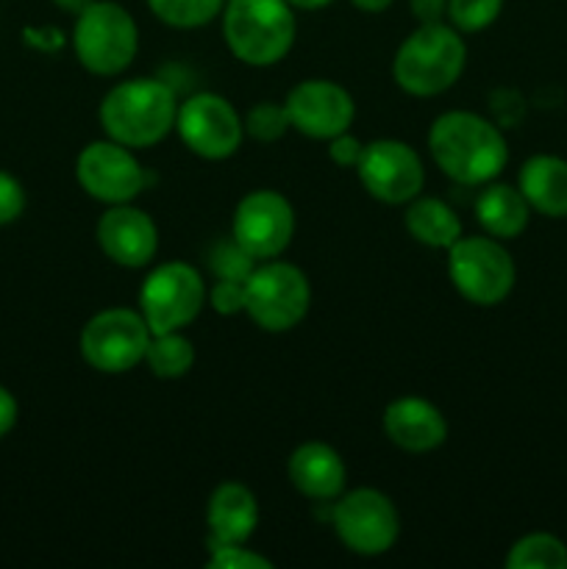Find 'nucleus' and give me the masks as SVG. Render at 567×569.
<instances>
[{
	"instance_id": "f8f14e48",
	"label": "nucleus",
	"mask_w": 567,
	"mask_h": 569,
	"mask_svg": "<svg viewBox=\"0 0 567 569\" xmlns=\"http://www.w3.org/2000/svg\"><path fill=\"white\" fill-rule=\"evenodd\" d=\"M365 192L384 206H406L426 187V167L420 153L404 139L367 142L356 164Z\"/></svg>"
},
{
	"instance_id": "9d476101",
	"label": "nucleus",
	"mask_w": 567,
	"mask_h": 569,
	"mask_svg": "<svg viewBox=\"0 0 567 569\" xmlns=\"http://www.w3.org/2000/svg\"><path fill=\"white\" fill-rule=\"evenodd\" d=\"M150 342V328L139 309L111 306L89 317L81 328L78 350L81 359L103 376H122L145 365V350Z\"/></svg>"
},
{
	"instance_id": "473e14b6",
	"label": "nucleus",
	"mask_w": 567,
	"mask_h": 569,
	"mask_svg": "<svg viewBox=\"0 0 567 569\" xmlns=\"http://www.w3.org/2000/svg\"><path fill=\"white\" fill-rule=\"evenodd\" d=\"M409 11L417 26L426 22H442L448 14V0H409Z\"/></svg>"
},
{
	"instance_id": "39448f33",
	"label": "nucleus",
	"mask_w": 567,
	"mask_h": 569,
	"mask_svg": "<svg viewBox=\"0 0 567 569\" xmlns=\"http://www.w3.org/2000/svg\"><path fill=\"white\" fill-rule=\"evenodd\" d=\"M72 50L78 64L92 76H120L139 53L137 20L117 0H92L81 14H76Z\"/></svg>"
},
{
	"instance_id": "0eeeda50",
	"label": "nucleus",
	"mask_w": 567,
	"mask_h": 569,
	"mask_svg": "<svg viewBox=\"0 0 567 569\" xmlns=\"http://www.w3.org/2000/svg\"><path fill=\"white\" fill-rule=\"evenodd\" d=\"M448 278L467 303L493 309L515 289L517 267L504 239L461 233L448 248Z\"/></svg>"
},
{
	"instance_id": "9b49d317",
	"label": "nucleus",
	"mask_w": 567,
	"mask_h": 569,
	"mask_svg": "<svg viewBox=\"0 0 567 569\" xmlns=\"http://www.w3.org/2000/svg\"><path fill=\"white\" fill-rule=\"evenodd\" d=\"M176 133L189 153L206 161H226L242 148L245 122L228 98L198 92L178 103Z\"/></svg>"
},
{
	"instance_id": "f03ea898",
	"label": "nucleus",
	"mask_w": 567,
	"mask_h": 569,
	"mask_svg": "<svg viewBox=\"0 0 567 569\" xmlns=\"http://www.w3.org/2000/svg\"><path fill=\"white\" fill-rule=\"evenodd\" d=\"M176 92L159 78H128L115 83L98 106V122L106 137L133 150L165 142L176 131Z\"/></svg>"
},
{
	"instance_id": "6e6552de",
	"label": "nucleus",
	"mask_w": 567,
	"mask_h": 569,
	"mask_svg": "<svg viewBox=\"0 0 567 569\" xmlns=\"http://www.w3.org/2000/svg\"><path fill=\"white\" fill-rule=\"evenodd\" d=\"M203 276L187 261H165L145 276L139 287V315L150 333L187 331L206 306Z\"/></svg>"
},
{
	"instance_id": "c85d7f7f",
	"label": "nucleus",
	"mask_w": 567,
	"mask_h": 569,
	"mask_svg": "<svg viewBox=\"0 0 567 569\" xmlns=\"http://www.w3.org/2000/svg\"><path fill=\"white\" fill-rule=\"evenodd\" d=\"M209 569H272V561L259 550L248 548V542H209Z\"/></svg>"
},
{
	"instance_id": "e433bc0d",
	"label": "nucleus",
	"mask_w": 567,
	"mask_h": 569,
	"mask_svg": "<svg viewBox=\"0 0 567 569\" xmlns=\"http://www.w3.org/2000/svg\"><path fill=\"white\" fill-rule=\"evenodd\" d=\"M295 11H320L326 6H331L334 0H287Z\"/></svg>"
},
{
	"instance_id": "cd10ccee",
	"label": "nucleus",
	"mask_w": 567,
	"mask_h": 569,
	"mask_svg": "<svg viewBox=\"0 0 567 569\" xmlns=\"http://www.w3.org/2000/svg\"><path fill=\"white\" fill-rule=\"evenodd\" d=\"M259 261L237 242V239H226L217 242L209 253V267L215 278H226V281H248L250 272L256 270Z\"/></svg>"
},
{
	"instance_id": "423d86ee",
	"label": "nucleus",
	"mask_w": 567,
	"mask_h": 569,
	"mask_svg": "<svg viewBox=\"0 0 567 569\" xmlns=\"http://www.w3.org/2000/svg\"><path fill=\"white\" fill-rule=\"evenodd\" d=\"M311 309V281L298 264L267 259L245 281V315L267 333H287L306 320Z\"/></svg>"
},
{
	"instance_id": "dca6fc26",
	"label": "nucleus",
	"mask_w": 567,
	"mask_h": 569,
	"mask_svg": "<svg viewBox=\"0 0 567 569\" xmlns=\"http://www.w3.org/2000/svg\"><path fill=\"white\" fill-rule=\"evenodd\" d=\"M94 239L106 259L126 270L148 267L159 250V228L153 217L133 203L109 206L94 226Z\"/></svg>"
},
{
	"instance_id": "1a4fd4ad",
	"label": "nucleus",
	"mask_w": 567,
	"mask_h": 569,
	"mask_svg": "<svg viewBox=\"0 0 567 569\" xmlns=\"http://www.w3.org/2000/svg\"><path fill=\"white\" fill-rule=\"evenodd\" d=\"M331 526L339 542L356 556L376 559L389 553L400 537L398 506L381 489L359 487L331 503Z\"/></svg>"
},
{
	"instance_id": "c756f323",
	"label": "nucleus",
	"mask_w": 567,
	"mask_h": 569,
	"mask_svg": "<svg viewBox=\"0 0 567 569\" xmlns=\"http://www.w3.org/2000/svg\"><path fill=\"white\" fill-rule=\"evenodd\" d=\"M206 303L222 317L245 315V281H226V278H217L215 287L206 295Z\"/></svg>"
},
{
	"instance_id": "72a5a7b5",
	"label": "nucleus",
	"mask_w": 567,
	"mask_h": 569,
	"mask_svg": "<svg viewBox=\"0 0 567 569\" xmlns=\"http://www.w3.org/2000/svg\"><path fill=\"white\" fill-rule=\"evenodd\" d=\"M17 417H20L17 398L3 387V383H0V439L9 437L11 428L17 426Z\"/></svg>"
},
{
	"instance_id": "aec40b11",
	"label": "nucleus",
	"mask_w": 567,
	"mask_h": 569,
	"mask_svg": "<svg viewBox=\"0 0 567 569\" xmlns=\"http://www.w3.org/2000/svg\"><path fill=\"white\" fill-rule=\"evenodd\" d=\"M517 189L528 200L531 211L548 220L567 217V159L554 153H537L523 161Z\"/></svg>"
},
{
	"instance_id": "2f4dec72",
	"label": "nucleus",
	"mask_w": 567,
	"mask_h": 569,
	"mask_svg": "<svg viewBox=\"0 0 567 569\" xmlns=\"http://www.w3.org/2000/svg\"><path fill=\"white\" fill-rule=\"evenodd\" d=\"M361 150H365V142L359 137H354L350 131H342L328 139V159L337 167H342V170H356V164L361 159Z\"/></svg>"
},
{
	"instance_id": "2eb2a0df",
	"label": "nucleus",
	"mask_w": 567,
	"mask_h": 569,
	"mask_svg": "<svg viewBox=\"0 0 567 569\" xmlns=\"http://www.w3.org/2000/svg\"><path fill=\"white\" fill-rule=\"evenodd\" d=\"M287 114L292 131L304 137L328 142L337 133L350 131L356 120V100L342 83L328 81V78H306L289 89Z\"/></svg>"
},
{
	"instance_id": "7c9ffc66",
	"label": "nucleus",
	"mask_w": 567,
	"mask_h": 569,
	"mask_svg": "<svg viewBox=\"0 0 567 569\" xmlns=\"http://www.w3.org/2000/svg\"><path fill=\"white\" fill-rule=\"evenodd\" d=\"M26 189L11 172L0 170V226H11L26 211Z\"/></svg>"
},
{
	"instance_id": "6ab92c4d",
	"label": "nucleus",
	"mask_w": 567,
	"mask_h": 569,
	"mask_svg": "<svg viewBox=\"0 0 567 569\" xmlns=\"http://www.w3.org/2000/svg\"><path fill=\"white\" fill-rule=\"evenodd\" d=\"M259 526V500L242 481H226L209 495L206 528L209 542H250Z\"/></svg>"
},
{
	"instance_id": "c9c22d12",
	"label": "nucleus",
	"mask_w": 567,
	"mask_h": 569,
	"mask_svg": "<svg viewBox=\"0 0 567 569\" xmlns=\"http://www.w3.org/2000/svg\"><path fill=\"white\" fill-rule=\"evenodd\" d=\"M92 3V0H53V6L56 9H61V11H67V14H81L83 9H87V6Z\"/></svg>"
},
{
	"instance_id": "a878e982",
	"label": "nucleus",
	"mask_w": 567,
	"mask_h": 569,
	"mask_svg": "<svg viewBox=\"0 0 567 569\" xmlns=\"http://www.w3.org/2000/svg\"><path fill=\"white\" fill-rule=\"evenodd\" d=\"M245 122V137L256 139V142H278V139L287 137V131H292L289 126L287 106L276 103V100H261V103L250 106L248 114L242 117Z\"/></svg>"
},
{
	"instance_id": "4be33fe9",
	"label": "nucleus",
	"mask_w": 567,
	"mask_h": 569,
	"mask_svg": "<svg viewBox=\"0 0 567 569\" xmlns=\"http://www.w3.org/2000/svg\"><path fill=\"white\" fill-rule=\"evenodd\" d=\"M404 226L415 242L434 250H448L461 237V222L456 211L445 200L417 194L411 203H406Z\"/></svg>"
},
{
	"instance_id": "393cba45",
	"label": "nucleus",
	"mask_w": 567,
	"mask_h": 569,
	"mask_svg": "<svg viewBox=\"0 0 567 569\" xmlns=\"http://www.w3.org/2000/svg\"><path fill=\"white\" fill-rule=\"evenodd\" d=\"M226 0H148V9L165 26L192 31L215 22L222 14Z\"/></svg>"
},
{
	"instance_id": "b1692460",
	"label": "nucleus",
	"mask_w": 567,
	"mask_h": 569,
	"mask_svg": "<svg viewBox=\"0 0 567 569\" xmlns=\"http://www.w3.org/2000/svg\"><path fill=\"white\" fill-rule=\"evenodd\" d=\"M504 565L509 569H567V545L548 531L526 533L511 545Z\"/></svg>"
},
{
	"instance_id": "20e7f679",
	"label": "nucleus",
	"mask_w": 567,
	"mask_h": 569,
	"mask_svg": "<svg viewBox=\"0 0 567 569\" xmlns=\"http://www.w3.org/2000/svg\"><path fill=\"white\" fill-rule=\"evenodd\" d=\"M220 22L231 56L248 67L278 64L298 37L295 9L287 0H226Z\"/></svg>"
},
{
	"instance_id": "bb28decb",
	"label": "nucleus",
	"mask_w": 567,
	"mask_h": 569,
	"mask_svg": "<svg viewBox=\"0 0 567 569\" xmlns=\"http://www.w3.org/2000/svg\"><path fill=\"white\" fill-rule=\"evenodd\" d=\"M504 11V0H448V22L459 33L487 31Z\"/></svg>"
},
{
	"instance_id": "f3484780",
	"label": "nucleus",
	"mask_w": 567,
	"mask_h": 569,
	"mask_svg": "<svg viewBox=\"0 0 567 569\" xmlns=\"http://www.w3.org/2000/svg\"><path fill=\"white\" fill-rule=\"evenodd\" d=\"M384 433L404 453H431L448 439V420L431 400L404 395L384 409Z\"/></svg>"
},
{
	"instance_id": "412c9836",
	"label": "nucleus",
	"mask_w": 567,
	"mask_h": 569,
	"mask_svg": "<svg viewBox=\"0 0 567 569\" xmlns=\"http://www.w3.org/2000/svg\"><path fill=\"white\" fill-rule=\"evenodd\" d=\"M528 220H531V206L520 189L498 181L484 183L476 198V222L484 233L509 242L526 231Z\"/></svg>"
},
{
	"instance_id": "7ed1b4c3",
	"label": "nucleus",
	"mask_w": 567,
	"mask_h": 569,
	"mask_svg": "<svg viewBox=\"0 0 567 569\" xmlns=\"http://www.w3.org/2000/svg\"><path fill=\"white\" fill-rule=\"evenodd\" d=\"M465 67V37L445 20L426 22L398 44L392 59V78L411 98H437L459 81Z\"/></svg>"
},
{
	"instance_id": "ddd939ff",
	"label": "nucleus",
	"mask_w": 567,
	"mask_h": 569,
	"mask_svg": "<svg viewBox=\"0 0 567 569\" xmlns=\"http://www.w3.org/2000/svg\"><path fill=\"white\" fill-rule=\"evenodd\" d=\"M76 181L92 200L106 206L133 203L148 183L133 148L103 137L89 142L76 159Z\"/></svg>"
},
{
	"instance_id": "5701e85b",
	"label": "nucleus",
	"mask_w": 567,
	"mask_h": 569,
	"mask_svg": "<svg viewBox=\"0 0 567 569\" xmlns=\"http://www.w3.org/2000/svg\"><path fill=\"white\" fill-rule=\"evenodd\" d=\"M145 365L161 381H176L183 378L195 367V345L183 331L150 333L148 350H145Z\"/></svg>"
},
{
	"instance_id": "a211bd4d",
	"label": "nucleus",
	"mask_w": 567,
	"mask_h": 569,
	"mask_svg": "<svg viewBox=\"0 0 567 569\" xmlns=\"http://www.w3.org/2000/svg\"><path fill=\"white\" fill-rule=\"evenodd\" d=\"M289 483L315 503H334L348 487V467L342 456L326 442H304L287 461Z\"/></svg>"
},
{
	"instance_id": "f704fd0d",
	"label": "nucleus",
	"mask_w": 567,
	"mask_h": 569,
	"mask_svg": "<svg viewBox=\"0 0 567 569\" xmlns=\"http://www.w3.org/2000/svg\"><path fill=\"white\" fill-rule=\"evenodd\" d=\"M350 3L359 11H365V14H381V11H387L395 0H350Z\"/></svg>"
},
{
	"instance_id": "4468645a",
	"label": "nucleus",
	"mask_w": 567,
	"mask_h": 569,
	"mask_svg": "<svg viewBox=\"0 0 567 569\" xmlns=\"http://www.w3.org/2000/svg\"><path fill=\"white\" fill-rule=\"evenodd\" d=\"M231 237L256 261L278 259L295 237V209L276 189H253L233 209Z\"/></svg>"
},
{
	"instance_id": "f257e3e1",
	"label": "nucleus",
	"mask_w": 567,
	"mask_h": 569,
	"mask_svg": "<svg viewBox=\"0 0 567 569\" xmlns=\"http://www.w3.org/2000/svg\"><path fill=\"white\" fill-rule=\"evenodd\" d=\"M434 164L461 187H484L509 164L504 128L476 111H445L428 128Z\"/></svg>"
}]
</instances>
